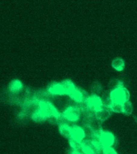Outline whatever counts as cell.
Here are the masks:
<instances>
[{"label": "cell", "mask_w": 137, "mask_h": 154, "mask_svg": "<svg viewBox=\"0 0 137 154\" xmlns=\"http://www.w3.org/2000/svg\"><path fill=\"white\" fill-rule=\"evenodd\" d=\"M109 95L112 101L121 104H123L126 101L129 100L130 97V93L125 87H119L111 90Z\"/></svg>", "instance_id": "1"}, {"label": "cell", "mask_w": 137, "mask_h": 154, "mask_svg": "<svg viewBox=\"0 0 137 154\" xmlns=\"http://www.w3.org/2000/svg\"><path fill=\"white\" fill-rule=\"evenodd\" d=\"M81 113L82 110L79 106H69L63 111L62 116L68 122H75L79 121Z\"/></svg>", "instance_id": "2"}, {"label": "cell", "mask_w": 137, "mask_h": 154, "mask_svg": "<svg viewBox=\"0 0 137 154\" xmlns=\"http://www.w3.org/2000/svg\"><path fill=\"white\" fill-rule=\"evenodd\" d=\"M86 103L89 109L94 112V113L100 110V109L104 106L102 99L100 98L97 94H92L91 96H89L86 99Z\"/></svg>", "instance_id": "3"}, {"label": "cell", "mask_w": 137, "mask_h": 154, "mask_svg": "<svg viewBox=\"0 0 137 154\" xmlns=\"http://www.w3.org/2000/svg\"><path fill=\"white\" fill-rule=\"evenodd\" d=\"M40 109H41L43 111H44L45 113L47 114L48 117L50 116H56V117H61V114L59 113L56 108L50 102V101H45V100H40L38 103Z\"/></svg>", "instance_id": "4"}, {"label": "cell", "mask_w": 137, "mask_h": 154, "mask_svg": "<svg viewBox=\"0 0 137 154\" xmlns=\"http://www.w3.org/2000/svg\"><path fill=\"white\" fill-rule=\"evenodd\" d=\"M95 134L100 137L101 142H102L104 147L106 146H112L115 143L114 135L110 132L103 131L102 129L95 132Z\"/></svg>", "instance_id": "5"}, {"label": "cell", "mask_w": 137, "mask_h": 154, "mask_svg": "<svg viewBox=\"0 0 137 154\" xmlns=\"http://www.w3.org/2000/svg\"><path fill=\"white\" fill-rule=\"evenodd\" d=\"M48 92L52 95H67V91L61 82L51 84L48 87Z\"/></svg>", "instance_id": "6"}, {"label": "cell", "mask_w": 137, "mask_h": 154, "mask_svg": "<svg viewBox=\"0 0 137 154\" xmlns=\"http://www.w3.org/2000/svg\"><path fill=\"white\" fill-rule=\"evenodd\" d=\"M86 136V132L84 129H82L79 126H72V139L76 140L78 142H82L84 140V137Z\"/></svg>", "instance_id": "7"}, {"label": "cell", "mask_w": 137, "mask_h": 154, "mask_svg": "<svg viewBox=\"0 0 137 154\" xmlns=\"http://www.w3.org/2000/svg\"><path fill=\"white\" fill-rule=\"evenodd\" d=\"M84 93H85L84 91L76 88L75 90H74L72 92L70 93L69 94H68V96H69L73 101H75V102L79 104L82 103V102H84V101H86V99L89 97H85V95H84Z\"/></svg>", "instance_id": "8"}, {"label": "cell", "mask_w": 137, "mask_h": 154, "mask_svg": "<svg viewBox=\"0 0 137 154\" xmlns=\"http://www.w3.org/2000/svg\"><path fill=\"white\" fill-rule=\"evenodd\" d=\"M95 116L98 119L101 121V122H105L106 120L108 119L111 117L112 114V109L108 107V106H104L102 108L100 109V110H98L97 112L95 113Z\"/></svg>", "instance_id": "9"}, {"label": "cell", "mask_w": 137, "mask_h": 154, "mask_svg": "<svg viewBox=\"0 0 137 154\" xmlns=\"http://www.w3.org/2000/svg\"><path fill=\"white\" fill-rule=\"evenodd\" d=\"M31 118L35 122H44V121H47L48 116L44 111H43L41 109H38L33 113Z\"/></svg>", "instance_id": "10"}, {"label": "cell", "mask_w": 137, "mask_h": 154, "mask_svg": "<svg viewBox=\"0 0 137 154\" xmlns=\"http://www.w3.org/2000/svg\"><path fill=\"white\" fill-rule=\"evenodd\" d=\"M59 133L61 135L66 138H71L72 137V127L69 126L68 124L65 123H62L59 125Z\"/></svg>", "instance_id": "11"}, {"label": "cell", "mask_w": 137, "mask_h": 154, "mask_svg": "<svg viewBox=\"0 0 137 154\" xmlns=\"http://www.w3.org/2000/svg\"><path fill=\"white\" fill-rule=\"evenodd\" d=\"M112 67L117 71H122L124 69V61L121 58H116L112 62Z\"/></svg>", "instance_id": "12"}, {"label": "cell", "mask_w": 137, "mask_h": 154, "mask_svg": "<svg viewBox=\"0 0 137 154\" xmlns=\"http://www.w3.org/2000/svg\"><path fill=\"white\" fill-rule=\"evenodd\" d=\"M23 89V83L19 80H13L9 85V90L12 93H17Z\"/></svg>", "instance_id": "13"}, {"label": "cell", "mask_w": 137, "mask_h": 154, "mask_svg": "<svg viewBox=\"0 0 137 154\" xmlns=\"http://www.w3.org/2000/svg\"><path fill=\"white\" fill-rule=\"evenodd\" d=\"M61 83H62V85H63V86H64V88H65L66 91H67V95H68L70 93L72 92L73 90L76 89L75 85H74V83L72 82L71 80L63 81Z\"/></svg>", "instance_id": "14"}, {"label": "cell", "mask_w": 137, "mask_h": 154, "mask_svg": "<svg viewBox=\"0 0 137 154\" xmlns=\"http://www.w3.org/2000/svg\"><path fill=\"white\" fill-rule=\"evenodd\" d=\"M109 108L112 109V112H115V113H123V104L121 103H117V102H113V101H112V104L110 105Z\"/></svg>", "instance_id": "15"}, {"label": "cell", "mask_w": 137, "mask_h": 154, "mask_svg": "<svg viewBox=\"0 0 137 154\" xmlns=\"http://www.w3.org/2000/svg\"><path fill=\"white\" fill-rule=\"evenodd\" d=\"M123 114L125 115H131L132 113V102H131L129 100L126 101L123 104Z\"/></svg>", "instance_id": "16"}, {"label": "cell", "mask_w": 137, "mask_h": 154, "mask_svg": "<svg viewBox=\"0 0 137 154\" xmlns=\"http://www.w3.org/2000/svg\"><path fill=\"white\" fill-rule=\"evenodd\" d=\"M109 89L111 90H115V89H117V88H119V87H123V84L122 82L119 80H113L111 82H109Z\"/></svg>", "instance_id": "17"}, {"label": "cell", "mask_w": 137, "mask_h": 154, "mask_svg": "<svg viewBox=\"0 0 137 154\" xmlns=\"http://www.w3.org/2000/svg\"><path fill=\"white\" fill-rule=\"evenodd\" d=\"M101 91H102V85H101V84L99 82H95L92 85V88H91V92H92V94H98Z\"/></svg>", "instance_id": "18"}, {"label": "cell", "mask_w": 137, "mask_h": 154, "mask_svg": "<svg viewBox=\"0 0 137 154\" xmlns=\"http://www.w3.org/2000/svg\"><path fill=\"white\" fill-rule=\"evenodd\" d=\"M103 152H104V153H105V154L117 153L116 150H115L112 147V146H106V147H104V149H103Z\"/></svg>", "instance_id": "19"}]
</instances>
